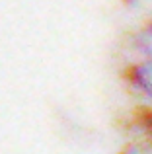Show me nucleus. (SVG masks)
I'll use <instances>...</instances> for the list:
<instances>
[{
  "instance_id": "obj_1",
  "label": "nucleus",
  "mask_w": 152,
  "mask_h": 154,
  "mask_svg": "<svg viewBox=\"0 0 152 154\" xmlns=\"http://www.w3.org/2000/svg\"><path fill=\"white\" fill-rule=\"evenodd\" d=\"M141 49H142V60L135 66L133 78L137 86L144 92L148 98H152V23L141 33Z\"/></svg>"
}]
</instances>
